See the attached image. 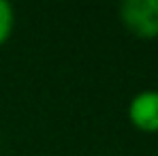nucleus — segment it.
<instances>
[{"instance_id":"obj_2","label":"nucleus","mask_w":158,"mask_h":156,"mask_svg":"<svg viewBox=\"0 0 158 156\" xmlns=\"http://www.w3.org/2000/svg\"><path fill=\"white\" fill-rule=\"evenodd\" d=\"M128 120L137 130L158 133V90L148 88L132 96L128 103Z\"/></svg>"},{"instance_id":"obj_4","label":"nucleus","mask_w":158,"mask_h":156,"mask_svg":"<svg viewBox=\"0 0 158 156\" xmlns=\"http://www.w3.org/2000/svg\"><path fill=\"white\" fill-rule=\"evenodd\" d=\"M0 150H2V139H0Z\"/></svg>"},{"instance_id":"obj_3","label":"nucleus","mask_w":158,"mask_h":156,"mask_svg":"<svg viewBox=\"0 0 158 156\" xmlns=\"http://www.w3.org/2000/svg\"><path fill=\"white\" fill-rule=\"evenodd\" d=\"M15 30V9L11 2L0 0V47L11 39Z\"/></svg>"},{"instance_id":"obj_1","label":"nucleus","mask_w":158,"mask_h":156,"mask_svg":"<svg viewBox=\"0 0 158 156\" xmlns=\"http://www.w3.org/2000/svg\"><path fill=\"white\" fill-rule=\"evenodd\" d=\"M118 13L124 28L137 39L158 36V0H124Z\"/></svg>"}]
</instances>
